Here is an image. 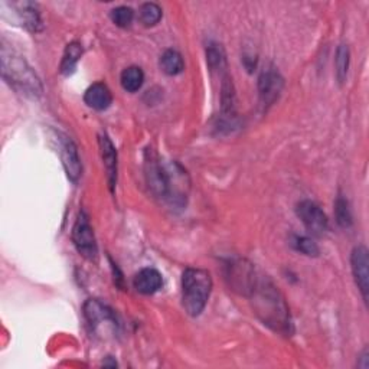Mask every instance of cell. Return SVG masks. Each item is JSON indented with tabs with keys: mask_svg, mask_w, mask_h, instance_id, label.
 Masks as SVG:
<instances>
[{
	"mask_svg": "<svg viewBox=\"0 0 369 369\" xmlns=\"http://www.w3.org/2000/svg\"><path fill=\"white\" fill-rule=\"evenodd\" d=\"M162 19V9L159 5L156 4H143L139 9V20L146 26V28H150V26H154L161 22Z\"/></svg>",
	"mask_w": 369,
	"mask_h": 369,
	"instance_id": "d6986e66",
	"label": "cell"
},
{
	"mask_svg": "<svg viewBox=\"0 0 369 369\" xmlns=\"http://www.w3.org/2000/svg\"><path fill=\"white\" fill-rule=\"evenodd\" d=\"M213 277L202 269H188L182 276V304L188 314L199 316L210 296Z\"/></svg>",
	"mask_w": 369,
	"mask_h": 369,
	"instance_id": "3957f363",
	"label": "cell"
},
{
	"mask_svg": "<svg viewBox=\"0 0 369 369\" xmlns=\"http://www.w3.org/2000/svg\"><path fill=\"white\" fill-rule=\"evenodd\" d=\"M206 61H208V67L210 68V71H218V72L225 74L227 60H225V54H224V49L221 48V45L210 43L208 46Z\"/></svg>",
	"mask_w": 369,
	"mask_h": 369,
	"instance_id": "ac0fdd59",
	"label": "cell"
},
{
	"mask_svg": "<svg viewBox=\"0 0 369 369\" xmlns=\"http://www.w3.org/2000/svg\"><path fill=\"white\" fill-rule=\"evenodd\" d=\"M351 266L355 277V283L365 302H368L369 292V257L365 246H358L354 248L351 255Z\"/></svg>",
	"mask_w": 369,
	"mask_h": 369,
	"instance_id": "ba28073f",
	"label": "cell"
},
{
	"mask_svg": "<svg viewBox=\"0 0 369 369\" xmlns=\"http://www.w3.org/2000/svg\"><path fill=\"white\" fill-rule=\"evenodd\" d=\"M12 8H15V11L18 12L19 19L25 28L35 32L41 29V16L36 9V5L23 2V4H12Z\"/></svg>",
	"mask_w": 369,
	"mask_h": 369,
	"instance_id": "5bb4252c",
	"label": "cell"
},
{
	"mask_svg": "<svg viewBox=\"0 0 369 369\" xmlns=\"http://www.w3.org/2000/svg\"><path fill=\"white\" fill-rule=\"evenodd\" d=\"M121 87L128 93H136L145 83V74L140 67H128L121 72Z\"/></svg>",
	"mask_w": 369,
	"mask_h": 369,
	"instance_id": "9a60e30c",
	"label": "cell"
},
{
	"mask_svg": "<svg viewBox=\"0 0 369 369\" xmlns=\"http://www.w3.org/2000/svg\"><path fill=\"white\" fill-rule=\"evenodd\" d=\"M336 78L340 84H344L348 75V68H349V48L347 45H340L336 52Z\"/></svg>",
	"mask_w": 369,
	"mask_h": 369,
	"instance_id": "ffe728a7",
	"label": "cell"
},
{
	"mask_svg": "<svg viewBox=\"0 0 369 369\" xmlns=\"http://www.w3.org/2000/svg\"><path fill=\"white\" fill-rule=\"evenodd\" d=\"M133 284L139 293L149 296L159 292L163 284V279L162 274L154 269H143L136 274Z\"/></svg>",
	"mask_w": 369,
	"mask_h": 369,
	"instance_id": "4fadbf2b",
	"label": "cell"
},
{
	"mask_svg": "<svg viewBox=\"0 0 369 369\" xmlns=\"http://www.w3.org/2000/svg\"><path fill=\"white\" fill-rule=\"evenodd\" d=\"M335 213H336L337 224L342 228H349L352 225V214H351V208H349V203L347 199H344V198L336 199Z\"/></svg>",
	"mask_w": 369,
	"mask_h": 369,
	"instance_id": "44dd1931",
	"label": "cell"
},
{
	"mask_svg": "<svg viewBox=\"0 0 369 369\" xmlns=\"http://www.w3.org/2000/svg\"><path fill=\"white\" fill-rule=\"evenodd\" d=\"M84 101L88 107L102 112V110H107L112 105L113 95L107 86L102 83H95L86 91Z\"/></svg>",
	"mask_w": 369,
	"mask_h": 369,
	"instance_id": "7c38bea8",
	"label": "cell"
},
{
	"mask_svg": "<svg viewBox=\"0 0 369 369\" xmlns=\"http://www.w3.org/2000/svg\"><path fill=\"white\" fill-rule=\"evenodd\" d=\"M72 241H74L76 251L80 253L84 258L90 261H94L97 258L98 247L95 241V235L90 224V218L84 210H81V213L78 214V218L74 224Z\"/></svg>",
	"mask_w": 369,
	"mask_h": 369,
	"instance_id": "5b68a950",
	"label": "cell"
},
{
	"mask_svg": "<svg viewBox=\"0 0 369 369\" xmlns=\"http://www.w3.org/2000/svg\"><path fill=\"white\" fill-rule=\"evenodd\" d=\"M84 314L95 336L110 337L119 333L117 316L107 304L97 299H90L84 304Z\"/></svg>",
	"mask_w": 369,
	"mask_h": 369,
	"instance_id": "277c9868",
	"label": "cell"
},
{
	"mask_svg": "<svg viewBox=\"0 0 369 369\" xmlns=\"http://www.w3.org/2000/svg\"><path fill=\"white\" fill-rule=\"evenodd\" d=\"M98 145H100L104 169L107 172L109 187L112 191H114L117 183V150L112 143V140L105 135H101L98 137Z\"/></svg>",
	"mask_w": 369,
	"mask_h": 369,
	"instance_id": "8fae6325",
	"label": "cell"
},
{
	"mask_svg": "<svg viewBox=\"0 0 369 369\" xmlns=\"http://www.w3.org/2000/svg\"><path fill=\"white\" fill-rule=\"evenodd\" d=\"M2 75L4 80L18 93L38 98L42 94V84L35 71L20 55L2 46Z\"/></svg>",
	"mask_w": 369,
	"mask_h": 369,
	"instance_id": "7a4b0ae2",
	"label": "cell"
},
{
	"mask_svg": "<svg viewBox=\"0 0 369 369\" xmlns=\"http://www.w3.org/2000/svg\"><path fill=\"white\" fill-rule=\"evenodd\" d=\"M284 87V81L281 75L277 71L267 69L260 75L258 80V93H260V101L264 107H270V105L279 98Z\"/></svg>",
	"mask_w": 369,
	"mask_h": 369,
	"instance_id": "9c48e42d",
	"label": "cell"
},
{
	"mask_svg": "<svg viewBox=\"0 0 369 369\" xmlns=\"http://www.w3.org/2000/svg\"><path fill=\"white\" fill-rule=\"evenodd\" d=\"M297 217L313 235H323L329 228L328 217L319 205L311 201H302L297 205Z\"/></svg>",
	"mask_w": 369,
	"mask_h": 369,
	"instance_id": "52a82bcc",
	"label": "cell"
},
{
	"mask_svg": "<svg viewBox=\"0 0 369 369\" xmlns=\"http://www.w3.org/2000/svg\"><path fill=\"white\" fill-rule=\"evenodd\" d=\"M61 159H62V165L67 172V176L72 182H76L78 179H80L81 172H83L81 161H80V156H78L75 143L69 137H64L61 140Z\"/></svg>",
	"mask_w": 369,
	"mask_h": 369,
	"instance_id": "30bf717a",
	"label": "cell"
},
{
	"mask_svg": "<svg viewBox=\"0 0 369 369\" xmlns=\"http://www.w3.org/2000/svg\"><path fill=\"white\" fill-rule=\"evenodd\" d=\"M145 176L147 187L157 198L169 196V172L161 163V159L154 152L147 150L145 159Z\"/></svg>",
	"mask_w": 369,
	"mask_h": 369,
	"instance_id": "8992f818",
	"label": "cell"
},
{
	"mask_svg": "<svg viewBox=\"0 0 369 369\" xmlns=\"http://www.w3.org/2000/svg\"><path fill=\"white\" fill-rule=\"evenodd\" d=\"M110 16L114 25L120 26V28H127L135 19V12L128 6H119L112 11Z\"/></svg>",
	"mask_w": 369,
	"mask_h": 369,
	"instance_id": "7402d4cb",
	"label": "cell"
},
{
	"mask_svg": "<svg viewBox=\"0 0 369 369\" xmlns=\"http://www.w3.org/2000/svg\"><path fill=\"white\" fill-rule=\"evenodd\" d=\"M161 68L168 75L180 74L184 68V62H183L182 55L179 54L177 51H173V49L165 51V54L161 57Z\"/></svg>",
	"mask_w": 369,
	"mask_h": 369,
	"instance_id": "e0dca14e",
	"label": "cell"
},
{
	"mask_svg": "<svg viewBox=\"0 0 369 369\" xmlns=\"http://www.w3.org/2000/svg\"><path fill=\"white\" fill-rule=\"evenodd\" d=\"M253 307L261 322L283 335L292 333V318L279 288L266 277L257 279L250 290Z\"/></svg>",
	"mask_w": 369,
	"mask_h": 369,
	"instance_id": "6da1fadb",
	"label": "cell"
},
{
	"mask_svg": "<svg viewBox=\"0 0 369 369\" xmlns=\"http://www.w3.org/2000/svg\"><path fill=\"white\" fill-rule=\"evenodd\" d=\"M81 55H83L81 43H78V42L68 43L65 48V52H64L62 62H61V72L65 75L71 74L75 69L78 61H80Z\"/></svg>",
	"mask_w": 369,
	"mask_h": 369,
	"instance_id": "2e32d148",
	"label": "cell"
},
{
	"mask_svg": "<svg viewBox=\"0 0 369 369\" xmlns=\"http://www.w3.org/2000/svg\"><path fill=\"white\" fill-rule=\"evenodd\" d=\"M295 247L297 251L309 255V257H318L319 255V247L316 246L307 236H296Z\"/></svg>",
	"mask_w": 369,
	"mask_h": 369,
	"instance_id": "603a6c76",
	"label": "cell"
}]
</instances>
